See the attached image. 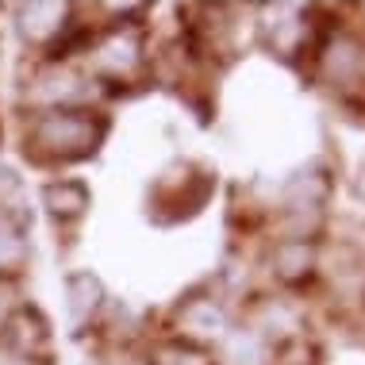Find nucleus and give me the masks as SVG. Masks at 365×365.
<instances>
[{
	"mask_svg": "<svg viewBox=\"0 0 365 365\" xmlns=\"http://www.w3.org/2000/svg\"><path fill=\"white\" fill-rule=\"evenodd\" d=\"M146 365H220V361H215L212 354L200 346V342L173 339V342H165V346H158Z\"/></svg>",
	"mask_w": 365,
	"mask_h": 365,
	"instance_id": "nucleus-1",
	"label": "nucleus"
}]
</instances>
